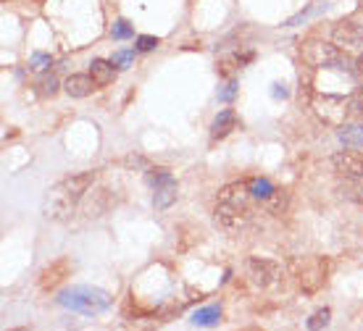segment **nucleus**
Listing matches in <instances>:
<instances>
[{"label": "nucleus", "mask_w": 363, "mask_h": 331, "mask_svg": "<svg viewBox=\"0 0 363 331\" xmlns=\"http://www.w3.org/2000/svg\"><path fill=\"white\" fill-rule=\"evenodd\" d=\"M95 184V171H84V174H72L61 179L58 184L48 189L45 200H43V215L50 221H69L82 203V197L90 192Z\"/></svg>", "instance_id": "nucleus-1"}, {"label": "nucleus", "mask_w": 363, "mask_h": 331, "mask_svg": "<svg viewBox=\"0 0 363 331\" xmlns=\"http://www.w3.org/2000/svg\"><path fill=\"white\" fill-rule=\"evenodd\" d=\"M329 271H332V260L324 255L290 260V276H295L300 292H306V295H316L318 289L327 284Z\"/></svg>", "instance_id": "nucleus-2"}, {"label": "nucleus", "mask_w": 363, "mask_h": 331, "mask_svg": "<svg viewBox=\"0 0 363 331\" xmlns=\"http://www.w3.org/2000/svg\"><path fill=\"white\" fill-rule=\"evenodd\" d=\"M58 303L74 310V313L98 315L111 308V295L106 289H98V286H72V289L61 292Z\"/></svg>", "instance_id": "nucleus-3"}, {"label": "nucleus", "mask_w": 363, "mask_h": 331, "mask_svg": "<svg viewBox=\"0 0 363 331\" xmlns=\"http://www.w3.org/2000/svg\"><path fill=\"white\" fill-rule=\"evenodd\" d=\"M311 108L321 124L327 126H345L350 121V98L345 95H332V92H316L311 98Z\"/></svg>", "instance_id": "nucleus-4"}, {"label": "nucleus", "mask_w": 363, "mask_h": 331, "mask_svg": "<svg viewBox=\"0 0 363 331\" xmlns=\"http://www.w3.org/2000/svg\"><path fill=\"white\" fill-rule=\"evenodd\" d=\"M300 58H303V63H308L311 69H337L340 63L347 61V53H342L335 43L306 40L300 45Z\"/></svg>", "instance_id": "nucleus-5"}, {"label": "nucleus", "mask_w": 363, "mask_h": 331, "mask_svg": "<svg viewBox=\"0 0 363 331\" xmlns=\"http://www.w3.org/2000/svg\"><path fill=\"white\" fill-rule=\"evenodd\" d=\"M247 276L258 289H277L284 281L281 263L272 258H250L247 260Z\"/></svg>", "instance_id": "nucleus-6"}, {"label": "nucleus", "mask_w": 363, "mask_h": 331, "mask_svg": "<svg viewBox=\"0 0 363 331\" xmlns=\"http://www.w3.org/2000/svg\"><path fill=\"white\" fill-rule=\"evenodd\" d=\"M332 43H335L342 53L353 55L363 53V27L361 24H355V21H337L335 29H332Z\"/></svg>", "instance_id": "nucleus-7"}, {"label": "nucleus", "mask_w": 363, "mask_h": 331, "mask_svg": "<svg viewBox=\"0 0 363 331\" xmlns=\"http://www.w3.org/2000/svg\"><path fill=\"white\" fill-rule=\"evenodd\" d=\"M332 169L342 179H363V152L358 147H345L332 155Z\"/></svg>", "instance_id": "nucleus-8"}, {"label": "nucleus", "mask_w": 363, "mask_h": 331, "mask_svg": "<svg viewBox=\"0 0 363 331\" xmlns=\"http://www.w3.org/2000/svg\"><path fill=\"white\" fill-rule=\"evenodd\" d=\"M253 189H250V181H235V184H227V187L218 192L216 203L218 206H229V208H240V211H250L253 206Z\"/></svg>", "instance_id": "nucleus-9"}, {"label": "nucleus", "mask_w": 363, "mask_h": 331, "mask_svg": "<svg viewBox=\"0 0 363 331\" xmlns=\"http://www.w3.org/2000/svg\"><path fill=\"white\" fill-rule=\"evenodd\" d=\"M69 276H72V260L69 258L50 260L45 269L40 271V289L43 292H55Z\"/></svg>", "instance_id": "nucleus-10"}, {"label": "nucleus", "mask_w": 363, "mask_h": 331, "mask_svg": "<svg viewBox=\"0 0 363 331\" xmlns=\"http://www.w3.org/2000/svg\"><path fill=\"white\" fill-rule=\"evenodd\" d=\"M177 200V181L172 179V174L164 169H155V197L153 203L158 211L169 208Z\"/></svg>", "instance_id": "nucleus-11"}, {"label": "nucleus", "mask_w": 363, "mask_h": 331, "mask_svg": "<svg viewBox=\"0 0 363 331\" xmlns=\"http://www.w3.org/2000/svg\"><path fill=\"white\" fill-rule=\"evenodd\" d=\"M216 221L229 232H237L250 221V211H240V208H229V206H218L216 203Z\"/></svg>", "instance_id": "nucleus-12"}, {"label": "nucleus", "mask_w": 363, "mask_h": 331, "mask_svg": "<svg viewBox=\"0 0 363 331\" xmlns=\"http://www.w3.org/2000/svg\"><path fill=\"white\" fill-rule=\"evenodd\" d=\"M95 90H98V87H95V82H92L90 74H72V77H66V82H64V92L69 98H77V100L90 98Z\"/></svg>", "instance_id": "nucleus-13"}, {"label": "nucleus", "mask_w": 363, "mask_h": 331, "mask_svg": "<svg viewBox=\"0 0 363 331\" xmlns=\"http://www.w3.org/2000/svg\"><path fill=\"white\" fill-rule=\"evenodd\" d=\"M90 77L95 82V87H108L111 82L116 79V63L113 61H106V58H95L90 63Z\"/></svg>", "instance_id": "nucleus-14"}, {"label": "nucleus", "mask_w": 363, "mask_h": 331, "mask_svg": "<svg viewBox=\"0 0 363 331\" xmlns=\"http://www.w3.org/2000/svg\"><path fill=\"white\" fill-rule=\"evenodd\" d=\"M264 206L272 215H284L287 208H290V192H287V189H272V192L264 197Z\"/></svg>", "instance_id": "nucleus-15"}, {"label": "nucleus", "mask_w": 363, "mask_h": 331, "mask_svg": "<svg viewBox=\"0 0 363 331\" xmlns=\"http://www.w3.org/2000/svg\"><path fill=\"white\" fill-rule=\"evenodd\" d=\"M232 129H237L235 111H221V113H218V118L213 121V126H211V140H213V142H216V140H224Z\"/></svg>", "instance_id": "nucleus-16"}, {"label": "nucleus", "mask_w": 363, "mask_h": 331, "mask_svg": "<svg viewBox=\"0 0 363 331\" xmlns=\"http://www.w3.org/2000/svg\"><path fill=\"white\" fill-rule=\"evenodd\" d=\"M340 192H342V197L363 206V179H345V184L340 187Z\"/></svg>", "instance_id": "nucleus-17"}, {"label": "nucleus", "mask_w": 363, "mask_h": 331, "mask_svg": "<svg viewBox=\"0 0 363 331\" xmlns=\"http://www.w3.org/2000/svg\"><path fill=\"white\" fill-rule=\"evenodd\" d=\"M340 137H342V142H345V147H363V126H345L342 132H340Z\"/></svg>", "instance_id": "nucleus-18"}, {"label": "nucleus", "mask_w": 363, "mask_h": 331, "mask_svg": "<svg viewBox=\"0 0 363 331\" xmlns=\"http://www.w3.org/2000/svg\"><path fill=\"white\" fill-rule=\"evenodd\" d=\"M350 121L355 124H363V87L350 95Z\"/></svg>", "instance_id": "nucleus-19"}, {"label": "nucleus", "mask_w": 363, "mask_h": 331, "mask_svg": "<svg viewBox=\"0 0 363 331\" xmlns=\"http://www.w3.org/2000/svg\"><path fill=\"white\" fill-rule=\"evenodd\" d=\"M329 308H324V310H316V313H313V318H311L308 321V329H321V326H327L329 323Z\"/></svg>", "instance_id": "nucleus-20"}, {"label": "nucleus", "mask_w": 363, "mask_h": 331, "mask_svg": "<svg viewBox=\"0 0 363 331\" xmlns=\"http://www.w3.org/2000/svg\"><path fill=\"white\" fill-rule=\"evenodd\" d=\"M40 92H43V95H55V92H58V79H55L53 74L43 77V82H40Z\"/></svg>", "instance_id": "nucleus-21"}, {"label": "nucleus", "mask_w": 363, "mask_h": 331, "mask_svg": "<svg viewBox=\"0 0 363 331\" xmlns=\"http://www.w3.org/2000/svg\"><path fill=\"white\" fill-rule=\"evenodd\" d=\"M195 323H216L218 321V310L216 308H208V310H200V313H195V318H192Z\"/></svg>", "instance_id": "nucleus-22"}, {"label": "nucleus", "mask_w": 363, "mask_h": 331, "mask_svg": "<svg viewBox=\"0 0 363 331\" xmlns=\"http://www.w3.org/2000/svg\"><path fill=\"white\" fill-rule=\"evenodd\" d=\"M137 47H140V50H153V47H158V37H140V40H137Z\"/></svg>", "instance_id": "nucleus-23"}, {"label": "nucleus", "mask_w": 363, "mask_h": 331, "mask_svg": "<svg viewBox=\"0 0 363 331\" xmlns=\"http://www.w3.org/2000/svg\"><path fill=\"white\" fill-rule=\"evenodd\" d=\"M111 61L116 63V69H127V63L132 61V53H118V55H113Z\"/></svg>", "instance_id": "nucleus-24"}, {"label": "nucleus", "mask_w": 363, "mask_h": 331, "mask_svg": "<svg viewBox=\"0 0 363 331\" xmlns=\"http://www.w3.org/2000/svg\"><path fill=\"white\" fill-rule=\"evenodd\" d=\"M113 35H116V37H127V35H129V27H127V21H118V27L113 29Z\"/></svg>", "instance_id": "nucleus-25"}, {"label": "nucleus", "mask_w": 363, "mask_h": 331, "mask_svg": "<svg viewBox=\"0 0 363 331\" xmlns=\"http://www.w3.org/2000/svg\"><path fill=\"white\" fill-rule=\"evenodd\" d=\"M355 72L361 74V79H363V53L358 55V61H355Z\"/></svg>", "instance_id": "nucleus-26"}, {"label": "nucleus", "mask_w": 363, "mask_h": 331, "mask_svg": "<svg viewBox=\"0 0 363 331\" xmlns=\"http://www.w3.org/2000/svg\"><path fill=\"white\" fill-rule=\"evenodd\" d=\"M361 321H363V313H361Z\"/></svg>", "instance_id": "nucleus-27"}]
</instances>
